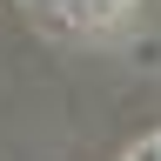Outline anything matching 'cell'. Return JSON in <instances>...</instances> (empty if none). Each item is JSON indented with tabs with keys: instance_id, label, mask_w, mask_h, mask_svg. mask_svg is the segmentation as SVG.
Returning a JSON list of instances; mask_svg holds the SVG:
<instances>
[{
	"instance_id": "obj_1",
	"label": "cell",
	"mask_w": 161,
	"mask_h": 161,
	"mask_svg": "<svg viewBox=\"0 0 161 161\" xmlns=\"http://www.w3.org/2000/svg\"><path fill=\"white\" fill-rule=\"evenodd\" d=\"M47 20H67V27H114L128 14V0H34Z\"/></svg>"
}]
</instances>
